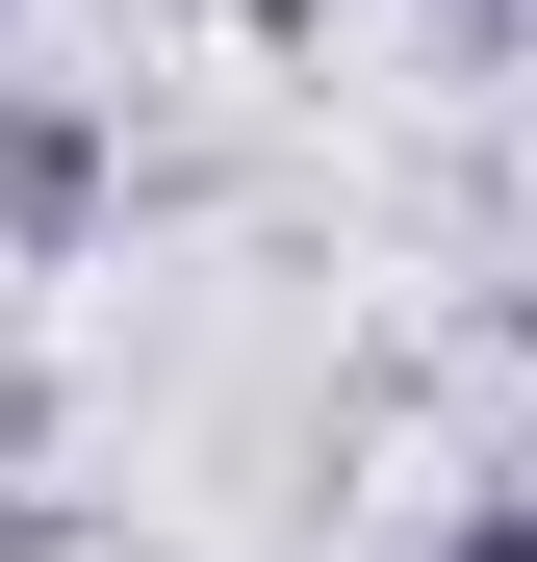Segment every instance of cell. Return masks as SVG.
Instances as JSON below:
<instances>
[{
    "label": "cell",
    "instance_id": "obj_2",
    "mask_svg": "<svg viewBox=\"0 0 537 562\" xmlns=\"http://www.w3.org/2000/svg\"><path fill=\"white\" fill-rule=\"evenodd\" d=\"M435 562H537V512H512V486H486V512H461V537H435Z\"/></svg>",
    "mask_w": 537,
    "mask_h": 562
},
{
    "label": "cell",
    "instance_id": "obj_3",
    "mask_svg": "<svg viewBox=\"0 0 537 562\" xmlns=\"http://www.w3.org/2000/svg\"><path fill=\"white\" fill-rule=\"evenodd\" d=\"M461 26H486V0H461Z\"/></svg>",
    "mask_w": 537,
    "mask_h": 562
},
{
    "label": "cell",
    "instance_id": "obj_1",
    "mask_svg": "<svg viewBox=\"0 0 537 562\" xmlns=\"http://www.w3.org/2000/svg\"><path fill=\"white\" fill-rule=\"evenodd\" d=\"M77 205H103V128L77 103H0V231H77Z\"/></svg>",
    "mask_w": 537,
    "mask_h": 562
}]
</instances>
